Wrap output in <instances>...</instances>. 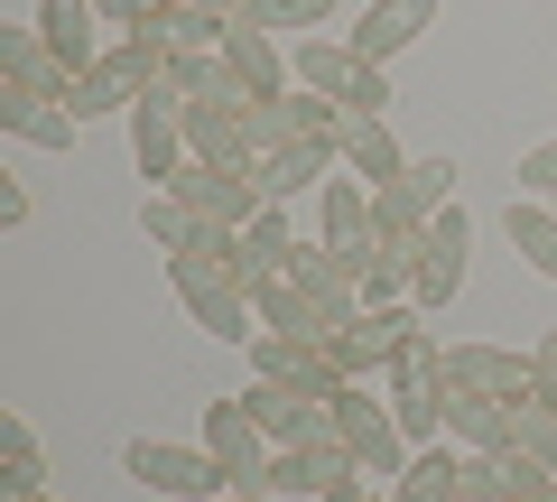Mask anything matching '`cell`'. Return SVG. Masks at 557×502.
Masks as SVG:
<instances>
[{
  "label": "cell",
  "instance_id": "1",
  "mask_svg": "<svg viewBox=\"0 0 557 502\" xmlns=\"http://www.w3.org/2000/svg\"><path fill=\"white\" fill-rule=\"evenodd\" d=\"M168 65H177V47H168L159 28H131V38H112V47H102V57L75 75V121H94V112H131V102L168 75Z\"/></svg>",
  "mask_w": 557,
  "mask_h": 502
},
{
  "label": "cell",
  "instance_id": "2",
  "mask_svg": "<svg viewBox=\"0 0 557 502\" xmlns=\"http://www.w3.org/2000/svg\"><path fill=\"white\" fill-rule=\"evenodd\" d=\"M168 289H177V307L214 344H251L260 335V307H251V289L233 280V261H168Z\"/></svg>",
  "mask_w": 557,
  "mask_h": 502
},
{
  "label": "cell",
  "instance_id": "3",
  "mask_svg": "<svg viewBox=\"0 0 557 502\" xmlns=\"http://www.w3.org/2000/svg\"><path fill=\"white\" fill-rule=\"evenodd\" d=\"M121 475L149 483V493H177V502H214V493H233V475H223L214 446H168V438H131V446H121Z\"/></svg>",
  "mask_w": 557,
  "mask_h": 502
},
{
  "label": "cell",
  "instance_id": "4",
  "mask_svg": "<svg viewBox=\"0 0 557 502\" xmlns=\"http://www.w3.org/2000/svg\"><path fill=\"white\" fill-rule=\"evenodd\" d=\"M325 419L344 428V446H354V465H362V475H391V483H399V465L418 456V446L399 438L391 401H372V391H362V382H344L335 401H325Z\"/></svg>",
  "mask_w": 557,
  "mask_h": 502
},
{
  "label": "cell",
  "instance_id": "5",
  "mask_svg": "<svg viewBox=\"0 0 557 502\" xmlns=\"http://www.w3.org/2000/svg\"><path fill=\"white\" fill-rule=\"evenodd\" d=\"M139 233H149V252H168V261H233V223L196 215L186 196H168V186H149V205H139Z\"/></svg>",
  "mask_w": 557,
  "mask_h": 502
},
{
  "label": "cell",
  "instance_id": "6",
  "mask_svg": "<svg viewBox=\"0 0 557 502\" xmlns=\"http://www.w3.org/2000/svg\"><path fill=\"white\" fill-rule=\"evenodd\" d=\"M317 242L335 252L344 270H372L381 261V223H372V186H362V177H325L317 186Z\"/></svg>",
  "mask_w": 557,
  "mask_h": 502
},
{
  "label": "cell",
  "instance_id": "7",
  "mask_svg": "<svg viewBox=\"0 0 557 502\" xmlns=\"http://www.w3.org/2000/svg\"><path fill=\"white\" fill-rule=\"evenodd\" d=\"M205 446L223 456L233 493H260V483H270V456H278V446H270V428H260L242 401H205Z\"/></svg>",
  "mask_w": 557,
  "mask_h": 502
},
{
  "label": "cell",
  "instance_id": "8",
  "mask_svg": "<svg viewBox=\"0 0 557 502\" xmlns=\"http://www.w3.org/2000/svg\"><path fill=\"white\" fill-rule=\"evenodd\" d=\"M251 372L307 391V401H335V391H344V363L325 354V344H307V335H278V326H260V335H251Z\"/></svg>",
  "mask_w": 557,
  "mask_h": 502
},
{
  "label": "cell",
  "instance_id": "9",
  "mask_svg": "<svg viewBox=\"0 0 557 502\" xmlns=\"http://www.w3.org/2000/svg\"><path fill=\"white\" fill-rule=\"evenodd\" d=\"M465 252H474V215H465V205H437V215H428V242H418V289L409 298L446 307L465 289Z\"/></svg>",
  "mask_w": 557,
  "mask_h": 502
},
{
  "label": "cell",
  "instance_id": "10",
  "mask_svg": "<svg viewBox=\"0 0 557 502\" xmlns=\"http://www.w3.org/2000/svg\"><path fill=\"white\" fill-rule=\"evenodd\" d=\"M446 0H362V20L344 28V47H354L362 65H391L409 38H428V20H437Z\"/></svg>",
  "mask_w": 557,
  "mask_h": 502
},
{
  "label": "cell",
  "instance_id": "11",
  "mask_svg": "<svg viewBox=\"0 0 557 502\" xmlns=\"http://www.w3.org/2000/svg\"><path fill=\"white\" fill-rule=\"evenodd\" d=\"M168 196H186L196 215H214V223H251L260 215V186H251V168H205V159H186L177 177H168Z\"/></svg>",
  "mask_w": 557,
  "mask_h": 502
},
{
  "label": "cell",
  "instance_id": "12",
  "mask_svg": "<svg viewBox=\"0 0 557 502\" xmlns=\"http://www.w3.org/2000/svg\"><path fill=\"white\" fill-rule=\"evenodd\" d=\"M242 409H251L260 428H270V446H307V438H325V401H307V391H288V382H270V372H251V391H242Z\"/></svg>",
  "mask_w": 557,
  "mask_h": 502
},
{
  "label": "cell",
  "instance_id": "13",
  "mask_svg": "<svg viewBox=\"0 0 557 502\" xmlns=\"http://www.w3.org/2000/svg\"><path fill=\"white\" fill-rule=\"evenodd\" d=\"M335 168H344V131H335V140H298V149L251 159V186H260V205H288L298 186H325Z\"/></svg>",
  "mask_w": 557,
  "mask_h": 502
},
{
  "label": "cell",
  "instance_id": "14",
  "mask_svg": "<svg viewBox=\"0 0 557 502\" xmlns=\"http://www.w3.org/2000/svg\"><path fill=\"white\" fill-rule=\"evenodd\" d=\"M0 84H28V94H47V102L75 112V65H65L38 28H0Z\"/></svg>",
  "mask_w": 557,
  "mask_h": 502
},
{
  "label": "cell",
  "instance_id": "15",
  "mask_svg": "<svg viewBox=\"0 0 557 502\" xmlns=\"http://www.w3.org/2000/svg\"><path fill=\"white\" fill-rule=\"evenodd\" d=\"M288 252H298V233H288V205H260V215L242 223V242H233V280L260 298L270 280H288Z\"/></svg>",
  "mask_w": 557,
  "mask_h": 502
},
{
  "label": "cell",
  "instance_id": "16",
  "mask_svg": "<svg viewBox=\"0 0 557 502\" xmlns=\"http://www.w3.org/2000/svg\"><path fill=\"white\" fill-rule=\"evenodd\" d=\"M409 307H372V317H354L335 335V363H344V382H372V372H391L399 363V335H409Z\"/></svg>",
  "mask_w": 557,
  "mask_h": 502
},
{
  "label": "cell",
  "instance_id": "17",
  "mask_svg": "<svg viewBox=\"0 0 557 502\" xmlns=\"http://www.w3.org/2000/svg\"><path fill=\"white\" fill-rule=\"evenodd\" d=\"M223 65L242 75V94H251V102L298 94V84H288V57H278V38H270V28H251V20H233V28H223Z\"/></svg>",
  "mask_w": 557,
  "mask_h": 502
},
{
  "label": "cell",
  "instance_id": "18",
  "mask_svg": "<svg viewBox=\"0 0 557 502\" xmlns=\"http://www.w3.org/2000/svg\"><path fill=\"white\" fill-rule=\"evenodd\" d=\"M511 419H520V401H483V391L446 382V438H456L465 456H502V446H511Z\"/></svg>",
  "mask_w": 557,
  "mask_h": 502
},
{
  "label": "cell",
  "instance_id": "19",
  "mask_svg": "<svg viewBox=\"0 0 557 502\" xmlns=\"http://www.w3.org/2000/svg\"><path fill=\"white\" fill-rule=\"evenodd\" d=\"M0 131H10V140H28V149H75L84 121L65 112V102L28 94V84H0Z\"/></svg>",
  "mask_w": 557,
  "mask_h": 502
},
{
  "label": "cell",
  "instance_id": "20",
  "mask_svg": "<svg viewBox=\"0 0 557 502\" xmlns=\"http://www.w3.org/2000/svg\"><path fill=\"white\" fill-rule=\"evenodd\" d=\"M186 159L205 168H251V121L233 102H186Z\"/></svg>",
  "mask_w": 557,
  "mask_h": 502
},
{
  "label": "cell",
  "instance_id": "21",
  "mask_svg": "<svg viewBox=\"0 0 557 502\" xmlns=\"http://www.w3.org/2000/svg\"><path fill=\"white\" fill-rule=\"evenodd\" d=\"M344 177H362V186L409 177V159H399V140L381 131V112H344Z\"/></svg>",
  "mask_w": 557,
  "mask_h": 502
},
{
  "label": "cell",
  "instance_id": "22",
  "mask_svg": "<svg viewBox=\"0 0 557 502\" xmlns=\"http://www.w3.org/2000/svg\"><path fill=\"white\" fill-rule=\"evenodd\" d=\"M28 28H38V38L57 47V57L75 65V75H84V65L102 57V47H94V28H102V10H94V0H38V20H28Z\"/></svg>",
  "mask_w": 557,
  "mask_h": 502
},
{
  "label": "cell",
  "instance_id": "23",
  "mask_svg": "<svg viewBox=\"0 0 557 502\" xmlns=\"http://www.w3.org/2000/svg\"><path fill=\"white\" fill-rule=\"evenodd\" d=\"M456 483H465V446H456V438H437V446H418V456L399 465L391 502H456Z\"/></svg>",
  "mask_w": 557,
  "mask_h": 502
},
{
  "label": "cell",
  "instance_id": "24",
  "mask_svg": "<svg viewBox=\"0 0 557 502\" xmlns=\"http://www.w3.org/2000/svg\"><path fill=\"white\" fill-rule=\"evenodd\" d=\"M511 252L539 280H557V205L548 196H511Z\"/></svg>",
  "mask_w": 557,
  "mask_h": 502
},
{
  "label": "cell",
  "instance_id": "25",
  "mask_svg": "<svg viewBox=\"0 0 557 502\" xmlns=\"http://www.w3.org/2000/svg\"><path fill=\"white\" fill-rule=\"evenodd\" d=\"M354 75H362V57L344 38H298V84H307V94L344 102V94H354Z\"/></svg>",
  "mask_w": 557,
  "mask_h": 502
},
{
  "label": "cell",
  "instance_id": "26",
  "mask_svg": "<svg viewBox=\"0 0 557 502\" xmlns=\"http://www.w3.org/2000/svg\"><path fill=\"white\" fill-rule=\"evenodd\" d=\"M168 84H177V102H233V112H251V94H242V75L223 65V47L214 57H177Z\"/></svg>",
  "mask_w": 557,
  "mask_h": 502
},
{
  "label": "cell",
  "instance_id": "27",
  "mask_svg": "<svg viewBox=\"0 0 557 502\" xmlns=\"http://www.w3.org/2000/svg\"><path fill=\"white\" fill-rule=\"evenodd\" d=\"M223 28H233V20H223L214 0H177V10L159 20V38L177 47V57H214V47H223Z\"/></svg>",
  "mask_w": 557,
  "mask_h": 502
},
{
  "label": "cell",
  "instance_id": "28",
  "mask_svg": "<svg viewBox=\"0 0 557 502\" xmlns=\"http://www.w3.org/2000/svg\"><path fill=\"white\" fill-rule=\"evenodd\" d=\"M437 382H446V344L428 326H409L399 335V363H391V391H437Z\"/></svg>",
  "mask_w": 557,
  "mask_h": 502
},
{
  "label": "cell",
  "instance_id": "29",
  "mask_svg": "<svg viewBox=\"0 0 557 502\" xmlns=\"http://www.w3.org/2000/svg\"><path fill=\"white\" fill-rule=\"evenodd\" d=\"M38 438H28V419H0V483H10V502H28L38 493Z\"/></svg>",
  "mask_w": 557,
  "mask_h": 502
},
{
  "label": "cell",
  "instance_id": "30",
  "mask_svg": "<svg viewBox=\"0 0 557 502\" xmlns=\"http://www.w3.org/2000/svg\"><path fill=\"white\" fill-rule=\"evenodd\" d=\"M372 223H381V242H428V205L409 186H372Z\"/></svg>",
  "mask_w": 557,
  "mask_h": 502
},
{
  "label": "cell",
  "instance_id": "31",
  "mask_svg": "<svg viewBox=\"0 0 557 502\" xmlns=\"http://www.w3.org/2000/svg\"><path fill=\"white\" fill-rule=\"evenodd\" d=\"M242 20H251V28H270V38H278V28H298V38H307V28H325V20H335V0H251Z\"/></svg>",
  "mask_w": 557,
  "mask_h": 502
},
{
  "label": "cell",
  "instance_id": "32",
  "mask_svg": "<svg viewBox=\"0 0 557 502\" xmlns=\"http://www.w3.org/2000/svg\"><path fill=\"white\" fill-rule=\"evenodd\" d=\"M511 446H520L530 465H548V475H557V409H548V401H520V419H511Z\"/></svg>",
  "mask_w": 557,
  "mask_h": 502
},
{
  "label": "cell",
  "instance_id": "33",
  "mask_svg": "<svg viewBox=\"0 0 557 502\" xmlns=\"http://www.w3.org/2000/svg\"><path fill=\"white\" fill-rule=\"evenodd\" d=\"M399 186L437 215V205H456V159H409V177H399Z\"/></svg>",
  "mask_w": 557,
  "mask_h": 502
},
{
  "label": "cell",
  "instance_id": "34",
  "mask_svg": "<svg viewBox=\"0 0 557 502\" xmlns=\"http://www.w3.org/2000/svg\"><path fill=\"white\" fill-rule=\"evenodd\" d=\"M94 10H102V28H121V38H131V28H159L177 0H94Z\"/></svg>",
  "mask_w": 557,
  "mask_h": 502
},
{
  "label": "cell",
  "instance_id": "35",
  "mask_svg": "<svg viewBox=\"0 0 557 502\" xmlns=\"http://www.w3.org/2000/svg\"><path fill=\"white\" fill-rule=\"evenodd\" d=\"M520 196H557V140L520 149Z\"/></svg>",
  "mask_w": 557,
  "mask_h": 502
},
{
  "label": "cell",
  "instance_id": "36",
  "mask_svg": "<svg viewBox=\"0 0 557 502\" xmlns=\"http://www.w3.org/2000/svg\"><path fill=\"white\" fill-rule=\"evenodd\" d=\"M456 502H502V456H465V483Z\"/></svg>",
  "mask_w": 557,
  "mask_h": 502
},
{
  "label": "cell",
  "instance_id": "37",
  "mask_svg": "<svg viewBox=\"0 0 557 502\" xmlns=\"http://www.w3.org/2000/svg\"><path fill=\"white\" fill-rule=\"evenodd\" d=\"M530 401H548V409H557V335H539V344H530Z\"/></svg>",
  "mask_w": 557,
  "mask_h": 502
},
{
  "label": "cell",
  "instance_id": "38",
  "mask_svg": "<svg viewBox=\"0 0 557 502\" xmlns=\"http://www.w3.org/2000/svg\"><path fill=\"white\" fill-rule=\"evenodd\" d=\"M344 112H391V75H381V65H362L354 94H344Z\"/></svg>",
  "mask_w": 557,
  "mask_h": 502
},
{
  "label": "cell",
  "instance_id": "39",
  "mask_svg": "<svg viewBox=\"0 0 557 502\" xmlns=\"http://www.w3.org/2000/svg\"><path fill=\"white\" fill-rule=\"evenodd\" d=\"M0 223H10V233L28 223V186H20V177H0Z\"/></svg>",
  "mask_w": 557,
  "mask_h": 502
},
{
  "label": "cell",
  "instance_id": "40",
  "mask_svg": "<svg viewBox=\"0 0 557 502\" xmlns=\"http://www.w3.org/2000/svg\"><path fill=\"white\" fill-rule=\"evenodd\" d=\"M317 502H372V475H344L335 493H317Z\"/></svg>",
  "mask_w": 557,
  "mask_h": 502
},
{
  "label": "cell",
  "instance_id": "41",
  "mask_svg": "<svg viewBox=\"0 0 557 502\" xmlns=\"http://www.w3.org/2000/svg\"><path fill=\"white\" fill-rule=\"evenodd\" d=\"M214 502H260V493H214Z\"/></svg>",
  "mask_w": 557,
  "mask_h": 502
},
{
  "label": "cell",
  "instance_id": "42",
  "mask_svg": "<svg viewBox=\"0 0 557 502\" xmlns=\"http://www.w3.org/2000/svg\"><path fill=\"white\" fill-rule=\"evenodd\" d=\"M372 502H391V493H372Z\"/></svg>",
  "mask_w": 557,
  "mask_h": 502
},
{
  "label": "cell",
  "instance_id": "43",
  "mask_svg": "<svg viewBox=\"0 0 557 502\" xmlns=\"http://www.w3.org/2000/svg\"><path fill=\"white\" fill-rule=\"evenodd\" d=\"M28 502H47V493H28Z\"/></svg>",
  "mask_w": 557,
  "mask_h": 502
},
{
  "label": "cell",
  "instance_id": "44",
  "mask_svg": "<svg viewBox=\"0 0 557 502\" xmlns=\"http://www.w3.org/2000/svg\"><path fill=\"white\" fill-rule=\"evenodd\" d=\"M548 205H557V196H548Z\"/></svg>",
  "mask_w": 557,
  "mask_h": 502
}]
</instances>
